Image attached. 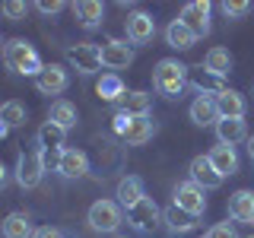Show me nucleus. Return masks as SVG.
<instances>
[{
  "label": "nucleus",
  "instance_id": "f704fd0d",
  "mask_svg": "<svg viewBox=\"0 0 254 238\" xmlns=\"http://www.w3.org/2000/svg\"><path fill=\"white\" fill-rule=\"evenodd\" d=\"M35 238H67V235L54 226H42V229H35Z\"/></svg>",
  "mask_w": 254,
  "mask_h": 238
},
{
  "label": "nucleus",
  "instance_id": "6ab92c4d",
  "mask_svg": "<svg viewBox=\"0 0 254 238\" xmlns=\"http://www.w3.org/2000/svg\"><path fill=\"white\" fill-rule=\"evenodd\" d=\"M73 13L83 29H99L102 19H105V6L99 0H79V3H73Z\"/></svg>",
  "mask_w": 254,
  "mask_h": 238
},
{
  "label": "nucleus",
  "instance_id": "423d86ee",
  "mask_svg": "<svg viewBox=\"0 0 254 238\" xmlns=\"http://www.w3.org/2000/svg\"><path fill=\"white\" fill-rule=\"evenodd\" d=\"M42 175H45V165H42V156H38V149L35 153H22L19 159H16V184L19 187H38L42 184Z\"/></svg>",
  "mask_w": 254,
  "mask_h": 238
},
{
  "label": "nucleus",
  "instance_id": "bb28decb",
  "mask_svg": "<svg viewBox=\"0 0 254 238\" xmlns=\"http://www.w3.org/2000/svg\"><path fill=\"white\" fill-rule=\"evenodd\" d=\"M95 92H99V99H105V102H121L124 95H127L124 79L118 76V73H102L99 83H95Z\"/></svg>",
  "mask_w": 254,
  "mask_h": 238
},
{
  "label": "nucleus",
  "instance_id": "ddd939ff",
  "mask_svg": "<svg viewBox=\"0 0 254 238\" xmlns=\"http://www.w3.org/2000/svg\"><path fill=\"white\" fill-rule=\"evenodd\" d=\"M190 181H194L197 187H203V190H213V187L222 184V175L213 169V162L206 156H194L190 159Z\"/></svg>",
  "mask_w": 254,
  "mask_h": 238
},
{
  "label": "nucleus",
  "instance_id": "7ed1b4c3",
  "mask_svg": "<svg viewBox=\"0 0 254 238\" xmlns=\"http://www.w3.org/2000/svg\"><path fill=\"white\" fill-rule=\"evenodd\" d=\"M121 219H124V210L118 200H95L89 206V213H86V222H89L95 232H105V235L115 232L121 226Z\"/></svg>",
  "mask_w": 254,
  "mask_h": 238
},
{
  "label": "nucleus",
  "instance_id": "58836bf2",
  "mask_svg": "<svg viewBox=\"0 0 254 238\" xmlns=\"http://www.w3.org/2000/svg\"><path fill=\"white\" fill-rule=\"evenodd\" d=\"M251 238H254V235H251Z\"/></svg>",
  "mask_w": 254,
  "mask_h": 238
},
{
  "label": "nucleus",
  "instance_id": "412c9836",
  "mask_svg": "<svg viewBox=\"0 0 254 238\" xmlns=\"http://www.w3.org/2000/svg\"><path fill=\"white\" fill-rule=\"evenodd\" d=\"M206 159L213 162V169H216L222 178L238 172V156H235V149H232V146H222V143H219V146H213L210 153H206Z\"/></svg>",
  "mask_w": 254,
  "mask_h": 238
},
{
  "label": "nucleus",
  "instance_id": "4c0bfd02",
  "mask_svg": "<svg viewBox=\"0 0 254 238\" xmlns=\"http://www.w3.org/2000/svg\"><path fill=\"white\" fill-rule=\"evenodd\" d=\"M6 133H10V127H6L3 121H0V140H3V137H6Z\"/></svg>",
  "mask_w": 254,
  "mask_h": 238
},
{
  "label": "nucleus",
  "instance_id": "72a5a7b5",
  "mask_svg": "<svg viewBox=\"0 0 254 238\" xmlns=\"http://www.w3.org/2000/svg\"><path fill=\"white\" fill-rule=\"evenodd\" d=\"M38 10H42V13H48V16H54V13H61L64 10V3H61V0H38Z\"/></svg>",
  "mask_w": 254,
  "mask_h": 238
},
{
  "label": "nucleus",
  "instance_id": "a211bd4d",
  "mask_svg": "<svg viewBox=\"0 0 254 238\" xmlns=\"http://www.w3.org/2000/svg\"><path fill=\"white\" fill-rule=\"evenodd\" d=\"M216 99V108H219V118H245V99L242 92L229 89V86H222V89L213 95Z\"/></svg>",
  "mask_w": 254,
  "mask_h": 238
},
{
  "label": "nucleus",
  "instance_id": "9d476101",
  "mask_svg": "<svg viewBox=\"0 0 254 238\" xmlns=\"http://www.w3.org/2000/svg\"><path fill=\"white\" fill-rule=\"evenodd\" d=\"M156 38V19L146 10H133L127 16V42L133 45H149Z\"/></svg>",
  "mask_w": 254,
  "mask_h": 238
},
{
  "label": "nucleus",
  "instance_id": "5701e85b",
  "mask_svg": "<svg viewBox=\"0 0 254 238\" xmlns=\"http://www.w3.org/2000/svg\"><path fill=\"white\" fill-rule=\"evenodd\" d=\"M165 45L175 48V51H188V48L197 45V38L188 32V26L181 19H172L169 26H165Z\"/></svg>",
  "mask_w": 254,
  "mask_h": 238
},
{
  "label": "nucleus",
  "instance_id": "393cba45",
  "mask_svg": "<svg viewBox=\"0 0 254 238\" xmlns=\"http://www.w3.org/2000/svg\"><path fill=\"white\" fill-rule=\"evenodd\" d=\"M3 238H35V226H32L29 213H10L3 219Z\"/></svg>",
  "mask_w": 254,
  "mask_h": 238
},
{
  "label": "nucleus",
  "instance_id": "dca6fc26",
  "mask_svg": "<svg viewBox=\"0 0 254 238\" xmlns=\"http://www.w3.org/2000/svg\"><path fill=\"white\" fill-rule=\"evenodd\" d=\"M118 203H121V210H130V206H137L143 197H146V190H143V181L137 175H127V178L118 181V190H115Z\"/></svg>",
  "mask_w": 254,
  "mask_h": 238
},
{
  "label": "nucleus",
  "instance_id": "4468645a",
  "mask_svg": "<svg viewBox=\"0 0 254 238\" xmlns=\"http://www.w3.org/2000/svg\"><path fill=\"white\" fill-rule=\"evenodd\" d=\"M216 140L222 143V146H235V143L248 140L245 118H219L216 121Z\"/></svg>",
  "mask_w": 254,
  "mask_h": 238
},
{
  "label": "nucleus",
  "instance_id": "f03ea898",
  "mask_svg": "<svg viewBox=\"0 0 254 238\" xmlns=\"http://www.w3.org/2000/svg\"><path fill=\"white\" fill-rule=\"evenodd\" d=\"M188 70L190 67H185V63H178L172 58L159 60L156 70H153V89L159 95H165V99H178L188 86Z\"/></svg>",
  "mask_w": 254,
  "mask_h": 238
},
{
  "label": "nucleus",
  "instance_id": "9b49d317",
  "mask_svg": "<svg viewBox=\"0 0 254 238\" xmlns=\"http://www.w3.org/2000/svg\"><path fill=\"white\" fill-rule=\"evenodd\" d=\"M159 216H162V213H159V206H156L153 197H143L137 206H130V210H127V222H130L133 229H140V232H153Z\"/></svg>",
  "mask_w": 254,
  "mask_h": 238
},
{
  "label": "nucleus",
  "instance_id": "c756f323",
  "mask_svg": "<svg viewBox=\"0 0 254 238\" xmlns=\"http://www.w3.org/2000/svg\"><path fill=\"white\" fill-rule=\"evenodd\" d=\"M162 219L169 222V229L172 232H190V229L197 226V216H190V213H185V210H178V206H169V210L162 213Z\"/></svg>",
  "mask_w": 254,
  "mask_h": 238
},
{
  "label": "nucleus",
  "instance_id": "cd10ccee",
  "mask_svg": "<svg viewBox=\"0 0 254 238\" xmlns=\"http://www.w3.org/2000/svg\"><path fill=\"white\" fill-rule=\"evenodd\" d=\"M64 137H67L64 127L45 121L42 130H38V149H64Z\"/></svg>",
  "mask_w": 254,
  "mask_h": 238
},
{
  "label": "nucleus",
  "instance_id": "7c9ffc66",
  "mask_svg": "<svg viewBox=\"0 0 254 238\" xmlns=\"http://www.w3.org/2000/svg\"><path fill=\"white\" fill-rule=\"evenodd\" d=\"M254 10V3H248V0H226L222 3V13L229 16V19H242V16H248Z\"/></svg>",
  "mask_w": 254,
  "mask_h": 238
},
{
  "label": "nucleus",
  "instance_id": "a878e982",
  "mask_svg": "<svg viewBox=\"0 0 254 238\" xmlns=\"http://www.w3.org/2000/svg\"><path fill=\"white\" fill-rule=\"evenodd\" d=\"M203 70H206V73H213L216 79H222L229 70H232V54H229L226 48H210L206 58H203Z\"/></svg>",
  "mask_w": 254,
  "mask_h": 238
},
{
  "label": "nucleus",
  "instance_id": "e433bc0d",
  "mask_svg": "<svg viewBox=\"0 0 254 238\" xmlns=\"http://www.w3.org/2000/svg\"><path fill=\"white\" fill-rule=\"evenodd\" d=\"M245 143H248V156L254 159V133H251V137H248V140H245Z\"/></svg>",
  "mask_w": 254,
  "mask_h": 238
},
{
  "label": "nucleus",
  "instance_id": "473e14b6",
  "mask_svg": "<svg viewBox=\"0 0 254 238\" xmlns=\"http://www.w3.org/2000/svg\"><path fill=\"white\" fill-rule=\"evenodd\" d=\"M206 238H238V235H235L232 222H216V226L206 232Z\"/></svg>",
  "mask_w": 254,
  "mask_h": 238
},
{
  "label": "nucleus",
  "instance_id": "2eb2a0df",
  "mask_svg": "<svg viewBox=\"0 0 254 238\" xmlns=\"http://www.w3.org/2000/svg\"><path fill=\"white\" fill-rule=\"evenodd\" d=\"M190 121L197 127H216L219 121V108H216V99L213 95H197L194 102H190Z\"/></svg>",
  "mask_w": 254,
  "mask_h": 238
},
{
  "label": "nucleus",
  "instance_id": "4be33fe9",
  "mask_svg": "<svg viewBox=\"0 0 254 238\" xmlns=\"http://www.w3.org/2000/svg\"><path fill=\"white\" fill-rule=\"evenodd\" d=\"M48 121H51V124H58V127H64V130L76 127V121H79V115H76V105H73V102H67V99H58V102H51V111H48Z\"/></svg>",
  "mask_w": 254,
  "mask_h": 238
},
{
  "label": "nucleus",
  "instance_id": "b1692460",
  "mask_svg": "<svg viewBox=\"0 0 254 238\" xmlns=\"http://www.w3.org/2000/svg\"><path fill=\"white\" fill-rule=\"evenodd\" d=\"M121 108H124L127 118H143V115L153 111V95L143 92V89H133V92H127L121 99Z\"/></svg>",
  "mask_w": 254,
  "mask_h": 238
},
{
  "label": "nucleus",
  "instance_id": "aec40b11",
  "mask_svg": "<svg viewBox=\"0 0 254 238\" xmlns=\"http://www.w3.org/2000/svg\"><path fill=\"white\" fill-rule=\"evenodd\" d=\"M229 216L235 222H254V190H235L229 197Z\"/></svg>",
  "mask_w": 254,
  "mask_h": 238
},
{
  "label": "nucleus",
  "instance_id": "20e7f679",
  "mask_svg": "<svg viewBox=\"0 0 254 238\" xmlns=\"http://www.w3.org/2000/svg\"><path fill=\"white\" fill-rule=\"evenodd\" d=\"M67 63L76 70V73H86V76H92V73H99L105 63H102V48L99 45H92V42H79L73 45L67 51Z\"/></svg>",
  "mask_w": 254,
  "mask_h": 238
},
{
  "label": "nucleus",
  "instance_id": "c85d7f7f",
  "mask_svg": "<svg viewBox=\"0 0 254 238\" xmlns=\"http://www.w3.org/2000/svg\"><path fill=\"white\" fill-rule=\"evenodd\" d=\"M26 118H29V111H26L22 102L10 99V102H3V105H0V121L10 127V130H13V127H22V124H26Z\"/></svg>",
  "mask_w": 254,
  "mask_h": 238
},
{
  "label": "nucleus",
  "instance_id": "f257e3e1",
  "mask_svg": "<svg viewBox=\"0 0 254 238\" xmlns=\"http://www.w3.org/2000/svg\"><path fill=\"white\" fill-rule=\"evenodd\" d=\"M0 54H3L6 70H13V73H19V76H38L42 67H45L42 58H38V51L26 38H10V42H3Z\"/></svg>",
  "mask_w": 254,
  "mask_h": 238
},
{
  "label": "nucleus",
  "instance_id": "1a4fd4ad",
  "mask_svg": "<svg viewBox=\"0 0 254 238\" xmlns=\"http://www.w3.org/2000/svg\"><path fill=\"white\" fill-rule=\"evenodd\" d=\"M70 76H67V67L64 63H45L42 73L35 76V89L42 95H61L64 89H67Z\"/></svg>",
  "mask_w": 254,
  "mask_h": 238
},
{
  "label": "nucleus",
  "instance_id": "2f4dec72",
  "mask_svg": "<svg viewBox=\"0 0 254 238\" xmlns=\"http://www.w3.org/2000/svg\"><path fill=\"white\" fill-rule=\"evenodd\" d=\"M0 10H3V16H6V19H22L29 6H26V3H19V0H6V3L0 6Z\"/></svg>",
  "mask_w": 254,
  "mask_h": 238
},
{
  "label": "nucleus",
  "instance_id": "f8f14e48",
  "mask_svg": "<svg viewBox=\"0 0 254 238\" xmlns=\"http://www.w3.org/2000/svg\"><path fill=\"white\" fill-rule=\"evenodd\" d=\"M102 63H105L108 70H124L133 63V48L121 42V38H111V42L102 45Z\"/></svg>",
  "mask_w": 254,
  "mask_h": 238
},
{
  "label": "nucleus",
  "instance_id": "6e6552de",
  "mask_svg": "<svg viewBox=\"0 0 254 238\" xmlns=\"http://www.w3.org/2000/svg\"><path fill=\"white\" fill-rule=\"evenodd\" d=\"M172 203L178 206V210H185V213H190V216L200 219V216H203V210H206L203 187H197L194 181H185V184L175 187V200H172Z\"/></svg>",
  "mask_w": 254,
  "mask_h": 238
},
{
  "label": "nucleus",
  "instance_id": "39448f33",
  "mask_svg": "<svg viewBox=\"0 0 254 238\" xmlns=\"http://www.w3.org/2000/svg\"><path fill=\"white\" fill-rule=\"evenodd\" d=\"M178 19L188 26V32L194 38H206V35H210V3H206V0H190L185 10H181Z\"/></svg>",
  "mask_w": 254,
  "mask_h": 238
},
{
  "label": "nucleus",
  "instance_id": "0eeeda50",
  "mask_svg": "<svg viewBox=\"0 0 254 238\" xmlns=\"http://www.w3.org/2000/svg\"><path fill=\"white\" fill-rule=\"evenodd\" d=\"M124 137L127 146H143V143H149L153 140V133H156V121L149 115H143V118H127L124 115V124H121V130H118Z\"/></svg>",
  "mask_w": 254,
  "mask_h": 238
},
{
  "label": "nucleus",
  "instance_id": "c9c22d12",
  "mask_svg": "<svg viewBox=\"0 0 254 238\" xmlns=\"http://www.w3.org/2000/svg\"><path fill=\"white\" fill-rule=\"evenodd\" d=\"M6 178H10V175H6V165H3V162H0V190H3V187H6Z\"/></svg>",
  "mask_w": 254,
  "mask_h": 238
},
{
  "label": "nucleus",
  "instance_id": "f3484780",
  "mask_svg": "<svg viewBox=\"0 0 254 238\" xmlns=\"http://www.w3.org/2000/svg\"><path fill=\"white\" fill-rule=\"evenodd\" d=\"M64 178H83L86 172H89V159H86V153H79V149H70V146H64V153H61V169H58Z\"/></svg>",
  "mask_w": 254,
  "mask_h": 238
}]
</instances>
